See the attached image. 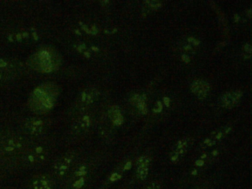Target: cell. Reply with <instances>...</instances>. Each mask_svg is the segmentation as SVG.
<instances>
[{
  "label": "cell",
  "mask_w": 252,
  "mask_h": 189,
  "mask_svg": "<svg viewBox=\"0 0 252 189\" xmlns=\"http://www.w3.org/2000/svg\"><path fill=\"white\" fill-rule=\"evenodd\" d=\"M242 92L240 90H237L234 92H226L223 94L220 98V102L223 107L231 109L238 103L240 98L242 97Z\"/></svg>",
  "instance_id": "8992f818"
},
{
  "label": "cell",
  "mask_w": 252,
  "mask_h": 189,
  "mask_svg": "<svg viewBox=\"0 0 252 189\" xmlns=\"http://www.w3.org/2000/svg\"><path fill=\"white\" fill-rule=\"evenodd\" d=\"M191 48H192V47H191V46H190V45H188V46H186V47H185V49H186V50H189V49H191Z\"/></svg>",
  "instance_id": "603a6c76"
},
{
  "label": "cell",
  "mask_w": 252,
  "mask_h": 189,
  "mask_svg": "<svg viewBox=\"0 0 252 189\" xmlns=\"http://www.w3.org/2000/svg\"><path fill=\"white\" fill-rule=\"evenodd\" d=\"M27 145L25 139L16 134L6 133L0 135V146L5 162L19 160Z\"/></svg>",
  "instance_id": "7a4b0ae2"
},
{
  "label": "cell",
  "mask_w": 252,
  "mask_h": 189,
  "mask_svg": "<svg viewBox=\"0 0 252 189\" xmlns=\"http://www.w3.org/2000/svg\"><path fill=\"white\" fill-rule=\"evenodd\" d=\"M32 189H54L53 179L48 175H37L30 181Z\"/></svg>",
  "instance_id": "5b68a950"
},
{
  "label": "cell",
  "mask_w": 252,
  "mask_h": 189,
  "mask_svg": "<svg viewBox=\"0 0 252 189\" xmlns=\"http://www.w3.org/2000/svg\"><path fill=\"white\" fill-rule=\"evenodd\" d=\"M244 47H245V50L247 52V53H249V54H251V46L249 44H246Z\"/></svg>",
  "instance_id": "2e32d148"
},
{
  "label": "cell",
  "mask_w": 252,
  "mask_h": 189,
  "mask_svg": "<svg viewBox=\"0 0 252 189\" xmlns=\"http://www.w3.org/2000/svg\"><path fill=\"white\" fill-rule=\"evenodd\" d=\"M164 101L165 104H166V107H169V101H170L169 98H167V97L164 98Z\"/></svg>",
  "instance_id": "e0dca14e"
},
{
  "label": "cell",
  "mask_w": 252,
  "mask_h": 189,
  "mask_svg": "<svg viewBox=\"0 0 252 189\" xmlns=\"http://www.w3.org/2000/svg\"><path fill=\"white\" fill-rule=\"evenodd\" d=\"M161 188V186L159 183H152L150 186H149L148 187H146V189H160Z\"/></svg>",
  "instance_id": "4fadbf2b"
},
{
  "label": "cell",
  "mask_w": 252,
  "mask_h": 189,
  "mask_svg": "<svg viewBox=\"0 0 252 189\" xmlns=\"http://www.w3.org/2000/svg\"><path fill=\"white\" fill-rule=\"evenodd\" d=\"M73 157L69 155H64L57 159L53 163L52 168V171L55 177L59 179L67 177L73 169Z\"/></svg>",
  "instance_id": "3957f363"
},
{
  "label": "cell",
  "mask_w": 252,
  "mask_h": 189,
  "mask_svg": "<svg viewBox=\"0 0 252 189\" xmlns=\"http://www.w3.org/2000/svg\"><path fill=\"white\" fill-rule=\"evenodd\" d=\"M194 44H195V45H197V44H200V42H199V41H196V40H195V41H194Z\"/></svg>",
  "instance_id": "7402d4cb"
},
{
  "label": "cell",
  "mask_w": 252,
  "mask_h": 189,
  "mask_svg": "<svg viewBox=\"0 0 252 189\" xmlns=\"http://www.w3.org/2000/svg\"><path fill=\"white\" fill-rule=\"evenodd\" d=\"M145 3L149 4V6L152 7H159L161 6V4L157 1H146Z\"/></svg>",
  "instance_id": "7c38bea8"
},
{
  "label": "cell",
  "mask_w": 252,
  "mask_h": 189,
  "mask_svg": "<svg viewBox=\"0 0 252 189\" xmlns=\"http://www.w3.org/2000/svg\"><path fill=\"white\" fill-rule=\"evenodd\" d=\"M221 135H222V133L220 132L219 134H218V135H217V138H220V137H221Z\"/></svg>",
  "instance_id": "d4e9b609"
},
{
  "label": "cell",
  "mask_w": 252,
  "mask_h": 189,
  "mask_svg": "<svg viewBox=\"0 0 252 189\" xmlns=\"http://www.w3.org/2000/svg\"><path fill=\"white\" fill-rule=\"evenodd\" d=\"M110 115L112 118L113 123L117 126H120L123 123V117L118 110V107H113L110 111Z\"/></svg>",
  "instance_id": "9c48e42d"
},
{
  "label": "cell",
  "mask_w": 252,
  "mask_h": 189,
  "mask_svg": "<svg viewBox=\"0 0 252 189\" xmlns=\"http://www.w3.org/2000/svg\"><path fill=\"white\" fill-rule=\"evenodd\" d=\"M251 9H249V17H251Z\"/></svg>",
  "instance_id": "cb8c5ba5"
},
{
  "label": "cell",
  "mask_w": 252,
  "mask_h": 189,
  "mask_svg": "<svg viewBox=\"0 0 252 189\" xmlns=\"http://www.w3.org/2000/svg\"><path fill=\"white\" fill-rule=\"evenodd\" d=\"M182 59H183V61H184V62H186V63H189V57L187 56L186 55L183 54V55H182Z\"/></svg>",
  "instance_id": "d6986e66"
},
{
  "label": "cell",
  "mask_w": 252,
  "mask_h": 189,
  "mask_svg": "<svg viewBox=\"0 0 252 189\" xmlns=\"http://www.w3.org/2000/svg\"><path fill=\"white\" fill-rule=\"evenodd\" d=\"M209 83L203 80H196L192 83L191 86V90L197 95L199 99H203L207 96L209 91Z\"/></svg>",
  "instance_id": "52a82bcc"
},
{
  "label": "cell",
  "mask_w": 252,
  "mask_h": 189,
  "mask_svg": "<svg viewBox=\"0 0 252 189\" xmlns=\"http://www.w3.org/2000/svg\"><path fill=\"white\" fill-rule=\"evenodd\" d=\"M145 98H146L145 95H144L142 97L140 96L138 100L137 101L136 103H135V105L137 106L139 111H140V112H141L143 115H145L146 114V112H147V109H146V105L145 103Z\"/></svg>",
  "instance_id": "8fae6325"
},
{
  "label": "cell",
  "mask_w": 252,
  "mask_h": 189,
  "mask_svg": "<svg viewBox=\"0 0 252 189\" xmlns=\"http://www.w3.org/2000/svg\"><path fill=\"white\" fill-rule=\"evenodd\" d=\"M51 155V148L47 144L36 143L27 145L19 160L28 168H39L47 162Z\"/></svg>",
  "instance_id": "6da1fadb"
},
{
  "label": "cell",
  "mask_w": 252,
  "mask_h": 189,
  "mask_svg": "<svg viewBox=\"0 0 252 189\" xmlns=\"http://www.w3.org/2000/svg\"><path fill=\"white\" fill-rule=\"evenodd\" d=\"M157 104H158V108L154 109L153 111H154V112H161V111H162V109H163L162 103H161V101H157Z\"/></svg>",
  "instance_id": "9a60e30c"
},
{
  "label": "cell",
  "mask_w": 252,
  "mask_h": 189,
  "mask_svg": "<svg viewBox=\"0 0 252 189\" xmlns=\"http://www.w3.org/2000/svg\"><path fill=\"white\" fill-rule=\"evenodd\" d=\"M10 71L8 64L3 60H0V84L6 81L8 77V73Z\"/></svg>",
  "instance_id": "30bf717a"
},
{
  "label": "cell",
  "mask_w": 252,
  "mask_h": 189,
  "mask_svg": "<svg viewBox=\"0 0 252 189\" xmlns=\"http://www.w3.org/2000/svg\"><path fill=\"white\" fill-rule=\"evenodd\" d=\"M194 41H195V39H194L193 37H189V38H188V42H193V43H194Z\"/></svg>",
  "instance_id": "44dd1931"
},
{
  "label": "cell",
  "mask_w": 252,
  "mask_h": 189,
  "mask_svg": "<svg viewBox=\"0 0 252 189\" xmlns=\"http://www.w3.org/2000/svg\"><path fill=\"white\" fill-rule=\"evenodd\" d=\"M116 31H117V30H116V29H114V30L112 31V33H115V32H116Z\"/></svg>",
  "instance_id": "4316f807"
},
{
  "label": "cell",
  "mask_w": 252,
  "mask_h": 189,
  "mask_svg": "<svg viewBox=\"0 0 252 189\" xmlns=\"http://www.w3.org/2000/svg\"><path fill=\"white\" fill-rule=\"evenodd\" d=\"M139 97H140V96H139V95L138 94H135L134 95L132 96V98L130 99V101L132 103V104H135V103H136V102L138 100Z\"/></svg>",
  "instance_id": "5bb4252c"
},
{
  "label": "cell",
  "mask_w": 252,
  "mask_h": 189,
  "mask_svg": "<svg viewBox=\"0 0 252 189\" xmlns=\"http://www.w3.org/2000/svg\"><path fill=\"white\" fill-rule=\"evenodd\" d=\"M5 162V160H4V157L2 155V151L1 149V146H0V164L2 163Z\"/></svg>",
  "instance_id": "ac0fdd59"
},
{
  "label": "cell",
  "mask_w": 252,
  "mask_h": 189,
  "mask_svg": "<svg viewBox=\"0 0 252 189\" xmlns=\"http://www.w3.org/2000/svg\"><path fill=\"white\" fill-rule=\"evenodd\" d=\"M92 50H99V49L95 47H92Z\"/></svg>",
  "instance_id": "484cf974"
},
{
  "label": "cell",
  "mask_w": 252,
  "mask_h": 189,
  "mask_svg": "<svg viewBox=\"0 0 252 189\" xmlns=\"http://www.w3.org/2000/svg\"><path fill=\"white\" fill-rule=\"evenodd\" d=\"M23 126L26 133L33 137L41 136L45 131L46 128V124L44 120L35 117L27 118Z\"/></svg>",
  "instance_id": "277c9868"
},
{
  "label": "cell",
  "mask_w": 252,
  "mask_h": 189,
  "mask_svg": "<svg viewBox=\"0 0 252 189\" xmlns=\"http://www.w3.org/2000/svg\"><path fill=\"white\" fill-rule=\"evenodd\" d=\"M149 159L146 158L145 157H141L138 160L137 162V166H138V170H137V173H138V178H140L142 180L146 179L147 177L148 171H149Z\"/></svg>",
  "instance_id": "ba28073f"
},
{
  "label": "cell",
  "mask_w": 252,
  "mask_h": 189,
  "mask_svg": "<svg viewBox=\"0 0 252 189\" xmlns=\"http://www.w3.org/2000/svg\"><path fill=\"white\" fill-rule=\"evenodd\" d=\"M234 18H235V20H234L235 22H238L239 21V19H240V17H239V16L238 14L234 15Z\"/></svg>",
  "instance_id": "ffe728a7"
}]
</instances>
